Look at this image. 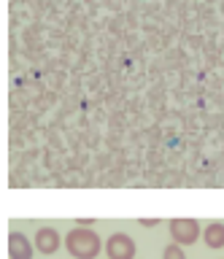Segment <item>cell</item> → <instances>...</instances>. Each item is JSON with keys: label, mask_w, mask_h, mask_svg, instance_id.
<instances>
[{"label": "cell", "mask_w": 224, "mask_h": 259, "mask_svg": "<svg viewBox=\"0 0 224 259\" xmlns=\"http://www.w3.org/2000/svg\"><path fill=\"white\" fill-rule=\"evenodd\" d=\"M65 246L76 259H95L100 254V238L95 232L84 230V227H78V230H73L68 235Z\"/></svg>", "instance_id": "1"}, {"label": "cell", "mask_w": 224, "mask_h": 259, "mask_svg": "<svg viewBox=\"0 0 224 259\" xmlns=\"http://www.w3.org/2000/svg\"><path fill=\"white\" fill-rule=\"evenodd\" d=\"M170 235L175 238V243H181V246H189V243L197 240L200 224L195 222V219H173V222H170Z\"/></svg>", "instance_id": "2"}, {"label": "cell", "mask_w": 224, "mask_h": 259, "mask_svg": "<svg viewBox=\"0 0 224 259\" xmlns=\"http://www.w3.org/2000/svg\"><path fill=\"white\" fill-rule=\"evenodd\" d=\"M106 251H108V259H132L135 256V243L127 238L124 232H116L108 238Z\"/></svg>", "instance_id": "3"}, {"label": "cell", "mask_w": 224, "mask_h": 259, "mask_svg": "<svg viewBox=\"0 0 224 259\" xmlns=\"http://www.w3.org/2000/svg\"><path fill=\"white\" fill-rule=\"evenodd\" d=\"M9 254H11V259H33V246L27 243V238L22 232H11Z\"/></svg>", "instance_id": "4"}, {"label": "cell", "mask_w": 224, "mask_h": 259, "mask_svg": "<svg viewBox=\"0 0 224 259\" xmlns=\"http://www.w3.org/2000/svg\"><path fill=\"white\" fill-rule=\"evenodd\" d=\"M35 243H38V251L54 254V251L60 248V235H57V230H52V227H43V230H38Z\"/></svg>", "instance_id": "5"}, {"label": "cell", "mask_w": 224, "mask_h": 259, "mask_svg": "<svg viewBox=\"0 0 224 259\" xmlns=\"http://www.w3.org/2000/svg\"><path fill=\"white\" fill-rule=\"evenodd\" d=\"M203 238H205V246L208 248H221L224 246V224L221 222L208 224L205 232H203Z\"/></svg>", "instance_id": "6"}, {"label": "cell", "mask_w": 224, "mask_h": 259, "mask_svg": "<svg viewBox=\"0 0 224 259\" xmlns=\"http://www.w3.org/2000/svg\"><path fill=\"white\" fill-rule=\"evenodd\" d=\"M165 259H187V256H184V251H181V243L167 246V248H165Z\"/></svg>", "instance_id": "7"}]
</instances>
